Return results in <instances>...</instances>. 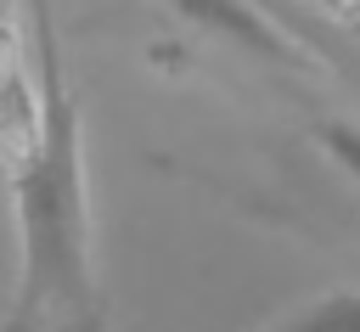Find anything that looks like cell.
Here are the masks:
<instances>
[{"label": "cell", "mask_w": 360, "mask_h": 332, "mask_svg": "<svg viewBox=\"0 0 360 332\" xmlns=\"http://www.w3.org/2000/svg\"><path fill=\"white\" fill-rule=\"evenodd\" d=\"M34 73L0 84V174L17 231V287L6 332H107L96 219L84 180V124L45 0H28Z\"/></svg>", "instance_id": "cell-1"}, {"label": "cell", "mask_w": 360, "mask_h": 332, "mask_svg": "<svg viewBox=\"0 0 360 332\" xmlns=\"http://www.w3.org/2000/svg\"><path fill=\"white\" fill-rule=\"evenodd\" d=\"M270 332H360V293H326Z\"/></svg>", "instance_id": "cell-2"}, {"label": "cell", "mask_w": 360, "mask_h": 332, "mask_svg": "<svg viewBox=\"0 0 360 332\" xmlns=\"http://www.w3.org/2000/svg\"><path fill=\"white\" fill-rule=\"evenodd\" d=\"M169 6H180L186 17H197V23H208V28H219V34H236V39H248V45H259V51H276V34H264L236 0H169Z\"/></svg>", "instance_id": "cell-3"}, {"label": "cell", "mask_w": 360, "mask_h": 332, "mask_svg": "<svg viewBox=\"0 0 360 332\" xmlns=\"http://www.w3.org/2000/svg\"><path fill=\"white\" fill-rule=\"evenodd\" d=\"M321 141L338 152V163H343V169H354V174H360V129H343V124H332Z\"/></svg>", "instance_id": "cell-4"}]
</instances>
